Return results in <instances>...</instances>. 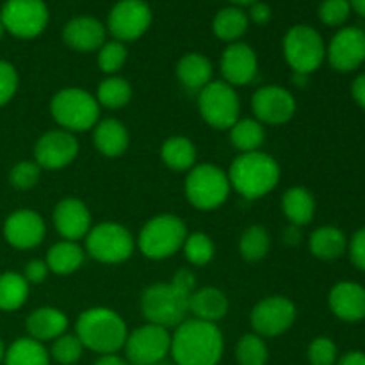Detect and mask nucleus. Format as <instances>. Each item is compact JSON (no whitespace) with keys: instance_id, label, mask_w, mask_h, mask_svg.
Wrapping results in <instances>:
<instances>
[{"instance_id":"nucleus-1","label":"nucleus","mask_w":365,"mask_h":365,"mask_svg":"<svg viewBox=\"0 0 365 365\" xmlns=\"http://www.w3.org/2000/svg\"><path fill=\"white\" fill-rule=\"evenodd\" d=\"M223 334L216 323L185 319L171 335V356L177 365H217L223 356Z\"/></svg>"},{"instance_id":"nucleus-2","label":"nucleus","mask_w":365,"mask_h":365,"mask_svg":"<svg viewBox=\"0 0 365 365\" xmlns=\"http://www.w3.org/2000/svg\"><path fill=\"white\" fill-rule=\"evenodd\" d=\"M75 335L82 346L98 355L118 353L128 337L123 317L107 307H93L84 310L75 323Z\"/></svg>"},{"instance_id":"nucleus-3","label":"nucleus","mask_w":365,"mask_h":365,"mask_svg":"<svg viewBox=\"0 0 365 365\" xmlns=\"http://www.w3.org/2000/svg\"><path fill=\"white\" fill-rule=\"evenodd\" d=\"M230 187L246 200H259L269 195L280 180V166L264 152L241 153L228 170Z\"/></svg>"},{"instance_id":"nucleus-4","label":"nucleus","mask_w":365,"mask_h":365,"mask_svg":"<svg viewBox=\"0 0 365 365\" xmlns=\"http://www.w3.org/2000/svg\"><path fill=\"white\" fill-rule=\"evenodd\" d=\"M50 114L63 130L86 132L98 123L100 106L86 89L66 88L53 95Z\"/></svg>"},{"instance_id":"nucleus-5","label":"nucleus","mask_w":365,"mask_h":365,"mask_svg":"<svg viewBox=\"0 0 365 365\" xmlns=\"http://www.w3.org/2000/svg\"><path fill=\"white\" fill-rule=\"evenodd\" d=\"M141 312L150 324L160 328H177L187 319L189 294L178 291L173 284H153L141 296Z\"/></svg>"},{"instance_id":"nucleus-6","label":"nucleus","mask_w":365,"mask_h":365,"mask_svg":"<svg viewBox=\"0 0 365 365\" xmlns=\"http://www.w3.org/2000/svg\"><path fill=\"white\" fill-rule=\"evenodd\" d=\"M187 227L173 214H160L146 221L139 234V250L150 260H164L173 257L184 246Z\"/></svg>"},{"instance_id":"nucleus-7","label":"nucleus","mask_w":365,"mask_h":365,"mask_svg":"<svg viewBox=\"0 0 365 365\" xmlns=\"http://www.w3.org/2000/svg\"><path fill=\"white\" fill-rule=\"evenodd\" d=\"M228 175L216 164H198L185 178V196L198 210H214L223 205L230 195Z\"/></svg>"},{"instance_id":"nucleus-8","label":"nucleus","mask_w":365,"mask_h":365,"mask_svg":"<svg viewBox=\"0 0 365 365\" xmlns=\"http://www.w3.org/2000/svg\"><path fill=\"white\" fill-rule=\"evenodd\" d=\"M86 252L102 264H121L132 257L135 241L128 228L116 221H103L86 235Z\"/></svg>"},{"instance_id":"nucleus-9","label":"nucleus","mask_w":365,"mask_h":365,"mask_svg":"<svg viewBox=\"0 0 365 365\" xmlns=\"http://www.w3.org/2000/svg\"><path fill=\"white\" fill-rule=\"evenodd\" d=\"M284 56L294 73L310 75L323 64L327 48L316 29L310 25H294L284 38Z\"/></svg>"},{"instance_id":"nucleus-10","label":"nucleus","mask_w":365,"mask_h":365,"mask_svg":"<svg viewBox=\"0 0 365 365\" xmlns=\"http://www.w3.org/2000/svg\"><path fill=\"white\" fill-rule=\"evenodd\" d=\"M200 114L216 130H230L239 120L241 102L235 89L225 81H210L200 91Z\"/></svg>"},{"instance_id":"nucleus-11","label":"nucleus","mask_w":365,"mask_h":365,"mask_svg":"<svg viewBox=\"0 0 365 365\" xmlns=\"http://www.w3.org/2000/svg\"><path fill=\"white\" fill-rule=\"evenodd\" d=\"M123 348L130 365H159L170 355L171 334L166 328L146 323L128 334Z\"/></svg>"},{"instance_id":"nucleus-12","label":"nucleus","mask_w":365,"mask_h":365,"mask_svg":"<svg viewBox=\"0 0 365 365\" xmlns=\"http://www.w3.org/2000/svg\"><path fill=\"white\" fill-rule=\"evenodd\" d=\"M48 16V7L43 0H7L0 13V21L16 38L32 39L45 31Z\"/></svg>"},{"instance_id":"nucleus-13","label":"nucleus","mask_w":365,"mask_h":365,"mask_svg":"<svg viewBox=\"0 0 365 365\" xmlns=\"http://www.w3.org/2000/svg\"><path fill=\"white\" fill-rule=\"evenodd\" d=\"M152 25V9L145 0H120L110 9L107 31L116 41H135Z\"/></svg>"},{"instance_id":"nucleus-14","label":"nucleus","mask_w":365,"mask_h":365,"mask_svg":"<svg viewBox=\"0 0 365 365\" xmlns=\"http://www.w3.org/2000/svg\"><path fill=\"white\" fill-rule=\"evenodd\" d=\"M296 321V305L285 296H269L253 307L250 323L259 337H278Z\"/></svg>"},{"instance_id":"nucleus-15","label":"nucleus","mask_w":365,"mask_h":365,"mask_svg":"<svg viewBox=\"0 0 365 365\" xmlns=\"http://www.w3.org/2000/svg\"><path fill=\"white\" fill-rule=\"evenodd\" d=\"M78 155V141L68 130H50L36 141L34 160L41 170H63Z\"/></svg>"},{"instance_id":"nucleus-16","label":"nucleus","mask_w":365,"mask_h":365,"mask_svg":"<svg viewBox=\"0 0 365 365\" xmlns=\"http://www.w3.org/2000/svg\"><path fill=\"white\" fill-rule=\"evenodd\" d=\"M252 109L260 123L284 125L294 116L296 100L292 93L282 86H264L253 95Z\"/></svg>"},{"instance_id":"nucleus-17","label":"nucleus","mask_w":365,"mask_h":365,"mask_svg":"<svg viewBox=\"0 0 365 365\" xmlns=\"http://www.w3.org/2000/svg\"><path fill=\"white\" fill-rule=\"evenodd\" d=\"M331 68L342 73L356 70L365 61V32L359 27L341 29L327 50Z\"/></svg>"},{"instance_id":"nucleus-18","label":"nucleus","mask_w":365,"mask_h":365,"mask_svg":"<svg viewBox=\"0 0 365 365\" xmlns=\"http://www.w3.org/2000/svg\"><path fill=\"white\" fill-rule=\"evenodd\" d=\"M46 225L32 209H18L4 223V237L13 248L32 250L43 242Z\"/></svg>"},{"instance_id":"nucleus-19","label":"nucleus","mask_w":365,"mask_h":365,"mask_svg":"<svg viewBox=\"0 0 365 365\" xmlns=\"http://www.w3.org/2000/svg\"><path fill=\"white\" fill-rule=\"evenodd\" d=\"M220 68L225 82L232 88L246 86L255 81L257 71H259V59L252 46L242 41H235L230 43L221 53Z\"/></svg>"},{"instance_id":"nucleus-20","label":"nucleus","mask_w":365,"mask_h":365,"mask_svg":"<svg viewBox=\"0 0 365 365\" xmlns=\"http://www.w3.org/2000/svg\"><path fill=\"white\" fill-rule=\"evenodd\" d=\"M53 227L64 241L77 242L91 230V212L78 198H63L53 209Z\"/></svg>"},{"instance_id":"nucleus-21","label":"nucleus","mask_w":365,"mask_h":365,"mask_svg":"<svg viewBox=\"0 0 365 365\" xmlns=\"http://www.w3.org/2000/svg\"><path fill=\"white\" fill-rule=\"evenodd\" d=\"M107 27L93 16H75L64 25L63 41L78 52H93L106 43Z\"/></svg>"},{"instance_id":"nucleus-22","label":"nucleus","mask_w":365,"mask_h":365,"mask_svg":"<svg viewBox=\"0 0 365 365\" xmlns=\"http://www.w3.org/2000/svg\"><path fill=\"white\" fill-rule=\"evenodd\" d=\"M330 309L339 319L355 323L365 317V289L353 282H341L330 292Z\"/></svg>"},{"instance_id":"nucleus-23","label":"nucleus","mask_w":365,"mask_h":365,"mask_svg":"<svg viewBox=\"0 0 365 365\" xmlns=\"http://www.w3.org/2000/svg\"><path fill=\"white\" fill-rule=\"evenodd\" d=\"M128 141L130 138H128L127 127L116 118H107L95 125L93 145L103 157H109V159L121 157L127 152Z\"/></svg>"},{"instance_id":"nucleus-24","label":"nucleus","mask_w":365,"mask_h":365,"mask_svg":"<svg viewBox=\"0 0 365 365\" xmlns=\"http://www.w3.org/2000/svg\"><path fill=\"white\" fill-rule=\"evenodd\" d=\"M68 330V317L64 316L63 310L53 309V307H41L36 309L31 316L27 317V331L29 337L34 341L46 342L56 341Z\"/></svg>"},{"instance_id":"nucleus-25","label":"nucleus","mask_w":365,"mask_h":365,"mask_svg":"<svg viewBox=\"0 0 365 365\" xmlns=\"http://www.w3.org/2000/svg\"><path fill=\"white\" fill-rule=\"evenodd\" d=\"M228 312V298L223 291L216 287H203L189 296V314L195 319L216 323L223 319Z\"/></svg>"},{"instance_id":"nucleus-26","label":"nucleus","mask_w":365,"mask_h":365,"mask_svg":"<svg viewBox=\"0 0 365 365\" xmlns=\"http://www.w3.org/2000/svg\"><path fill=\"white\" fill-rule=\"evenodd\" d=\"M177 77L184 88L202 91L212 78V64L203 53H185L177 63Z\"/></svg>"},{"instance_id":"nucleus-27","label":"nucleus","mask_w":365,"mask_h":365,"mask_svg":"<svg viewBox=\"0 0 365 365\" xmlns=\"http://www.w3.org/2000/svg\"><path fill=\"white\" fill-rule=\"evenodd\" d=\"M46 266L53 274L66 277L75 273L84 262V250L73 241H61L46 252Z\"/></svg>"},{"instance_id":"nucleus-28","label":"nucleus","mask_w":365,"mask_h":365,"mask_svg":"<svg viewBox=\"0 0 365 365\" xmlns=\"http://www.w3.org/2000/svg\"><path fill=\"white\" fill-rule=\"evenodd\" d=\"M282 209L291 225L303 227L314 220L316 200H314L312 192L307 191L305 187H291L285 191L284 198H282Z\"/></svg>"},{"instance_id":"nucleus-29","label":"nucleus","mask_w":365,"mask_h":365,"mask_svg":"<svg viewBox=\"0 0 365 365\" xmlns=\"http://www.w3.org/2000/svg\"><path fill=\"white\" fill-rule=\"evenodd\" d=\"M160 159L170 170L189 171L196 163V146L185 135L168 138L160 146Z\"/></svg>"},{"instance_id":"nucleus-30","label":"nucleus","mask_w":365,"mask_h":365,"mask_svg":"<svg viewBox=\"0 0 365 365\" xmlns=\"http://www.w3.org/2000/svg\"><path fill=\"white\" fill-rule=\"evenodd\" d=\"M248 14L241 7L230 6L217 11L212 21V31L216 38H220L221 41L235 43L245 36V32L248 31Z\"/></svg>"},{"instance_id":"nucleus-31","label":"nucleus","mask_w":365,"mask_h":365,"mask_svg":"<svg viewBox=\"0 0 365 365\" xmlns=\"http://www.w3.org/2000/svg\"><path fill=\"white\" fill-rule=\"evenodd\" d=\"M310 252L321 260H335L346 252V235L335 227H321L310 235Z\"/></svg>"},{"instance_id":"nucleus-32","label":"nucleus","mask_w":365,"mask_h":365,"mask_svg":"<svg viewBox=\"0 0 365 365\" xmlns=\"http://www.w3.org/2000/svg\"><path fill=\"white\" fill-rule=\"evenodd\" d=\"M6 365H50V353L43 342L32 337H21L6 349Z\"/></svg>"},{"instance_id":"nucleus-33","label":"nucleus","mask_w":365,"mask_h":365,"mask_svg":"<svg viewBox=\"0 0 365 365\" xmlns=\"http://www.w3.org/2000/svg\"><path fill=\"white\" fill-rule=\"evenodd\" d=\"M266 132L260 121L245 118L237 120V123L230 128V141L241 153L260 152V146L264 145Z\"/></svg>"},{"instance_id":"nucleus-34","label":"nucleus","mask_w":365,"mask_h":365,"mask_svg":"<svg viewBox=\"0 0 365 365\" xmlns=\"http://www.w3.org/2000/svg\"><path fill=\"white\" fill-rule=\"evenodd\" d=\"M29 298V284L24 274L4 273L0 274V310L14 312L21 309Z\"/></svg>"},{"instance_id":"nucleus-35","label":"nucleus","mask_w":365,"mask_h":365,"mask_svg":"<svg viewBox=\"0 0 365 365\" xmlns=\"http://www.w3.org/2000/svg\"><path fill=\"white\" fill-rule=\"evenodd\" d=\"M271 248V237L262 225H252L246 228L239 241L241 257L248 262H259L267 255Z\"/></svg>"},{"instance_id":"nucleus-36","label":"nucleus","mask_w":365,"mask_h":365,"mask_svg":"<svg viewBox=\"0 0 365 365\" xmlns=\"http://www.w3.org/2000/svg\"><path fill=\"white\" fill-rule=\"evenodd\" d=\"M96 102L98 106L107 107V109H120L127 106L132 98V88L128 81L121 77H107L100 82L98 91H96Z\"/></svg>"},{"instance_id":"nucleus-37","label":"nucleus","mask_w":365,"mask_h":365,"mask_svg":"<svg viewBox=\"0 0 365 365\" xmlns=\"http://www.w3.org/2000/svg\"><path fill=\"white\" fill-rule=\"evenodd\" d=\"M235 360L239 365H266L269 351L262 337L257 334H246L235 346Z\"/></svg>"},{"instance_id":"nucleus-38","label":"nucleus","mask_w":365,"mask_h":365,"mask_svg":"<svg viewBox=\"0 0 365 365\" xmlns=\"http://www.w3.org/2000/svg\"><path fill=\"white\" fill-rule=\"evenodd\" d=\"M182 250H184L185 259L192 266H207L214 259V253H216L212 239L207 234H203V232L187 235Z\"/></svg>"},{"instance_id":"nucleus-39","label":"nucleus","mask_w":365,"mask_h":365,"mask_svg":"<svg viewBox=\"0 0 365 365\" xmlns=\"http://www.w3.org/2000/svg\"><path fill=\"white\" fill-rule=\"evenodd\" d=\"M84 346L75 334H63L53 341L50 356L61 365H73L81 360Z\"/></svg>"},{"instance_id":"nucleus-40","label":"nucleus","mask_w":365,"mask_h":365,"mask_svg":"<svg viewBox=\"0 0 365 365\" xmlns=\"http://www.w3.org/2000/svg\"><path fill=\"white\" fill-rule=\"evenodd\" d=\"M127 48L121 41H106L100 46L98 52V66L103 73H116L123 68V64L127 63Z\"/></svg>"},{"instance_id":"nucleus-41","label":"nucleus","mask_w":365,"mask_h":365,"mask_svg":"<svg viewBox=\"0 0 365 365\" xmlns=\"http://www.w3.org/2000/svg\"><path fill=\"white\" fill-rule=\"evenodd\" d=\"M41 177V168L36 164V160H21V163L14 164L9 171V182L14 189L20 191H27L32 189L39 182Z\"/></svg>"},{"instance_id":"nucleus-42","label":"nucleus","mask_w":365,"mask_h":365,"mask_svg":"<svg viewBox=\"0 0 365 365\" xmlns=\"http://www.w3.org/2000/svg\"><path fill=\"white\" fill-rule=\"evenodd\" d=\"M349 13H351L349 0H323L319 4V11H317L319 20L330 27H339L344 24L349 18Z\"/></svg>"},{"instance_id":"nucleus-43","label":"nucleus","mask_w":365,"mask_h":365,"mask_svg":"<svg viewBox=\"0 0 365 365\" xmlns=\"http://www.w3.org/2000/svg\"><path fill=\"white\" fill-rule=\"evenodd\" d=\"M310 365H334L337 362V346L331 339L317 337L309 346Z\"/></svg>"},{"instance_id":"nucleus-44","label":"nucleus","mask_w":365,"mask_h":365,"mask_svg":"<svg viewBox=\"0 0 365 365\" xmlns=\"http://www.w3.org/2000/svg\"><path fill=\"white\" fill-rule=\"evenodd\" d=\"M18 89L16 68L7 61H0V107L11 102Z\"/></svg>"},{"instance_id":"nucleus-45","label":"nucleus","mask_w":365,"mask_h":365,"mask_svg":"<svg viewBox=\"0 0 365 365\" xmlns=\"http://www.w3.org/2000/svg\"><path fill=\"white\" fill-rule=\"evenodd\" d=\"M48 273H50V269H48V266H46L45 260L34 259V260H31V262H27V266H25L24 278L27 280L29 285H38V284H43V282L46 280Z\"/></svg>"},{"instance_id":"nucleus-46","label":"nucleus","mask_w":365,"mask_h":365,"mask_svg":"<svg viewBox=\"0 0 365 365\" xmlns=\"http://www.w3.org/2000/svg\"><path fill=\"white\" fill-rule=\"evenodd\" d=\"M349 255L359 269L365 271V228L356 232L349 242Z\"/></svg>"},{"instance_id":"nucleus-47","label":"nucleus","mask_w":365,"mask_h":365,"mask_svg":"<svg viewBox=\"0 0 365 365\" xmlns=\"http://www.w3.org/2000/svg\"><path fill=\"white\" fill-rule=\"evenodd\" d=\"M171 284H173L178 291H182V292H185V294L191 296L192 292H195V287H196V274L192 273L191 269H185V267H182V269H178L177 273H175Z\"/></svg>"},{"instance_id":"nucleus-48","label":"nucleus","mask_w":365,"mask_h":365,"mask_svg":"<svg viewBox=\"0 0 365 365\" xmlns=\"http://www.w3.org/2000/svg\"><path fill=\"white\" fill-rule=\"evenodd\" d=\"M271 16H273V13H271V7L267 6V4L264 2H255L250 6V11H248V20H252L253 24L257 25H266L271 21Z\"/></svg>"},{"instance_id":"nucleus-49","label":"nucleus","mask_w":365,"mask_h":365,"mask_svg":"<svg viewBox=\"0 0 365 365\" xmlns=\"http://www.w3.org/2000/svg\"><path fill=\"white\" fill-rule=\"evenodd\" d=\"M351 93H353V98H355V102L365 109V73L355 78Z\"/></svg>"},{"instance_id":"nucleus-50","label":"nucleus","mask_w":365,"mask_h":365,"mask_svg":"<svg viewBox=\"0 0 365 365\" xmlns=\"http://www.w3.org/2000/svg\"><path fill=\"white\" fill-rule=\"evenodd\" d=\"M93 365H130V364L127 362V359L118 355V353H110V355H100Z\"/></svg>"},{"instance_id":"nucleus-51","label":"nucleus","mask_w":365,"mask_h":365,"mask_svg":"<svg viewBox=\"0 0 365 365\" xmlns=\"http://www.w3.org/2000/svg\"><path fill=\"white\" fill-rule=\"evenodd\" d=\"M337 365H365V353L362 351H349L339 360Z\"/></svg>"},{"instance_id":"nucleus-52","label":"nucleus","mask_w":365,"mask_h":365,"mask_svg":"<svg viewBox=\"0 0 365 365\" xmlns=\"http://www.w3.org/2000/svg\"><path fill=\"white\" fill-rule=\"evenodd\" d=\"M285 241H287L289 245H298V242L302 241V232H299V227L291 225V227L287 228V232H285Z\"/></svg>"},{"instance_id":"nucleus-53","label":"nucleus","mask_w":365,"mask_h":365,"mask_svg":"<svg viewBox=\"0 0 365 365\" xmlns=\"http://www.w3.org/2000/svg\"><path fill=\"white\" fill-rule=\"evenodd\" d=\"M349 4H351V9L365 18V0H349Z\"/></svg>"},{"instance_id":"nucleus-54","label":"nucleus","mask_w":365,"mask_h":365,"mask_svg":"<svg viewBox=\"0 0 365 365\" xmlns=\"http://www.w3.org/2000/svg\"><path fill=\"white\" fill-rule=\"evenodd\" d=\"M232 4H234V6H237V7H241V6H252V4H255V2H259V0H230Z\"/></svg>"},{"instance_id":"nucleus-55","label":"nucleus","mask_w":365,"mask_h":365,"mask_svg":"<svg viewBox=\"0 0 365 365\" xmlns=\"http://www.w3.org/2000/svg\"><path fill=\"white\" fill-rule=\"evenodd\" d=\"M4 356H6V348H4V342L2 339H0V362L4 360Z\"/></svg>"},{"instance_id":"nucleus-56","label":"nucleus","mask_w":365,"mask_h":365,"mask_svg":"<svg viewBox=\"0 0 365 365\" xmlns=\"http://www.w3.org/2000/svg\"><path fill=\"white\" fill-rule=\"evenodd\" d=\"M4 31H6V29H4L2 21H0V39H2V36H4Z\"/></svg>"},{"instance_id":"nucleus-57","label":"nucleus","mask_w":365,"mask_h":365,"mask_svg":"<svg viewBox=\"0 0 365 365\" xmlns=\"http://www.w3.org/2000/svg\"><path fill=\"white\" fill-rule=\"evenodd\" d=\"M159 365H177V364H159Z\"/></svg>"}]
</instances>
